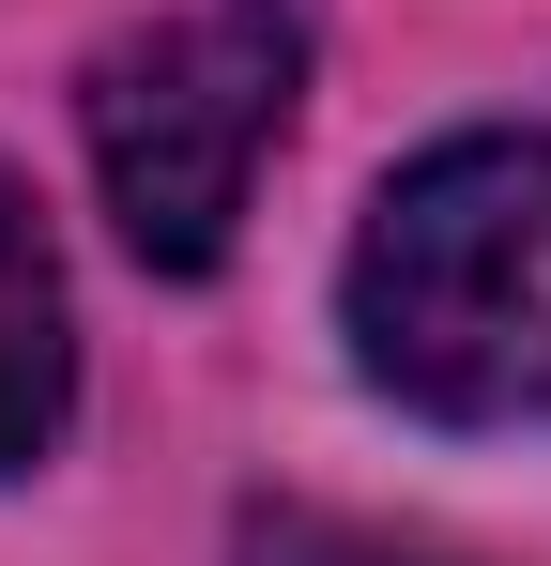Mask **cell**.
<instances>
[{"mask_svg":"<svg viewBox=\"0 0 551 566\" xmlns=\"http://www.w3.org/2000/svg\"><path fill=\"white\" fill-rule=\"evenodd\" d=\"M62 429H77V276L46 199L0 169V474H31Z\"/></svg>","mask_w":551,"mask_h":566,"instance_id":"cell-3","label":"cell"},{"mask_svg":"<svg viewBox=\"0 0 551 566\" xmlns=\"http://www.w3.org/2000/svg\"><path fill=\"white\" fill-rule=\"evenodd\" d=\"M230 566H475V552H429V536L353 521V505H246Z\"/></svg>","mask_w":551,"mask_h":566,"instance_id":"cell-4","label":"cell"},{"mask_svg":"<svg viewBox=\"0 0 551 566\" xmlns=\"http://www.w3.org/2000/svg\"><path fill=\"white\" fill-rule=\"evenodd\" d=\"M353 382L414 429H551V123L398 154L337 261Z\"/></svg>","mask_w":551,"mask_h":566,"instance_id":"cell-1","label":"cell"},{"mask_svg":"<svg viewBox=\"0 0 551 566\" xmlns=\"http://www.w3.org/2000/svg\"><path fill=\"white\" fill-rule=\"evenodd\" d=\"M291 107H306L291 0H169L77 62V154L138 276H215L246 245V199H261Z\"/></svg>","mask_w":551,"mask_h":566,"instance_id":"cell-2","label":"cell"}]
</instances>
